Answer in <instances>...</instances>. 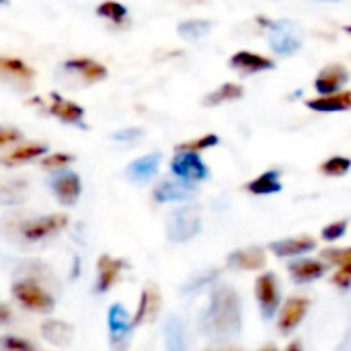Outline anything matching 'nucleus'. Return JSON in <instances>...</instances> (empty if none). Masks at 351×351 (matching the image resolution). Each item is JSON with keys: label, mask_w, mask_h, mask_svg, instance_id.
I'll return each instance as SVG.
<instances>
[{"label": "nucleus", "mask_w": 351, "mask_h": 351, "mask_svg": "<svg viewBox=\"0 0 351 351\" xmlns=\"http://www.w3.org/2000/svg\"><path fill=\"white\" fill-rule=\"evenodd\" d=\"M158 311H160V294L154 286H146L142 290V296H140V306H138V313L134 317V327L144 325V323H152L156 319Z\"/></svg>", "instance_id": "nucleus-18"}, {"label": "nucleus", "mask_w": 351, "mask_h": 351, "mask_svg": "<svg viewBox=\"0 0 351 351\" xmlns=\"http://www.w3.org/2000/svg\"><path fill=\"white\" fill-rule=\"evenodd\" d=\"M0 72L6 80H12L16 86H29V82L35 78V70L29 68L25 62L14 58H0Z\"/></svg>", "instance_id": "nucleus-20"}, {"label": "nucleus", "mask_w": 351, "mask_h": 351, "mask_svg": "<svg viewBox=\"0 0 351 351\" xmlns=\"http://www.w3.org/2000/svg\"><path fill=\"white\" fill-rule=\"evenodd\" d=\"M152 197L158 204H167V202H187V199H193L195 197V187H193V183H189V181H185L181 177L165 179V181H160L154 187Z\"/></svg>", "instance_id": "nucleus-10"}, {"label": "nucleus", "mask_w": 351, "mask_h": 351, "mask_svg": "<svg viewBox=\"0 0 351 351\" xmlns=\"http://www.w3.org/2000/svg\"><path fill=\"white\" fill-rule=\"evenodd\" d=\"M97 14L111 21V23H123L128 19V8L121 2L115 0H105L97 6Z\"/></svg>", "instance_id": "nucleus-30"}, {"label": "nucleus", "mask_w": 351, "mask_h": 351, "mask_svg": "<svg viewBox=\"0 0 351 351\" xmlns=\"http://www.w3.org/2000/svg\"><path fill=\"white\" fill-rule=\"evenodd\" d=\"M70 162H74V156L72 154L56 152V154H47L41 160V167L43 169H49V171H60V169H66V165H70Z\"/></svg>", "instance_id": "nucleus-33"}, {"label": "nucleus", "mask_w": 351, "mask_h": 351, "mask_svg": "<svg viewBox=\"0 0 351 351\" xmlns=\"http://www.w3.org/2000/svg\"><path fill=\"white\" fill-rule=\"evenodd\" d=\"M0 311H2V323H8V317H10V315H8V306H6V304H2V306H0Z\"/></svg>", "instance_id": "nucleus-41"}, {"label": "nucleus", "mask_w": 351, "mask_h": 351, "mask_svg": "<svg viewBox=\"0 0 351 351\" xmlns=\"http://www.w3.org/2000/svg\"><path fill=\"white\" fill-rule=\"evenodd\" d=\"M160 152H152V154H146L138 160H134L132 165H128L125 169V177L134 183H148L150 179L156 177L158 169H160Z\"/></svg>", "instance_id": "nucleus-14"}, {"label": "nucleus", "mask_w": 351, "mask_h": 351, "mask_svg": "<svg viewBox=\"0 0 351 351\" xmlns=\"http://www.w3.org/2000/svg\"><path fill=\"white\" fill-rule=\"evenodd\" d=\"M308 306H311V302L306 298H290L280 313V323H278L280 331L284 335H290L292 331H296V327L302 323Z\"/></svg>", "instance_id": "nucleus-15"}, {"label": "nucleus", "mask_w": 351, "mask_h": 351, "mask_svg": "<svg viewBox=\"0 0 351 351\" xmlns=\"http://www.w3.org/2000/svg\"><path fill=\"white\" fill-rule=\"evenodd\" d=\"M23 140V132L14 130V128H2L0 130V144L6 146L10 142H21Z\"/></svg>", "instance_id": "nucleus-40"}, {"label": "nucleus", "mask_w": 351, "mask_h": 351, "mask_svg": "<svg viewBox=\"0 0 351 351\" xmlns=\"http://www.w3.org/2000/svg\"><path fill=\"white\" fill-rule=\"evenodd\" d=\"M255 296H257V302H259L263 319L271 321L276 317L278 308H280V298H282L276 274H263V276L257 278V282H255Z\"/></svg>", "instance_id": "nucleus-7"}, {"label": "nucleus", "mask_w": 351, "mask_h": 351, "mask_svg": "<svg viewBox=\"0 0 351 351\" xmlns=\"http://www.w3.org/2000/svg\"><path fill=\"white\" fill-rule=\"evenodd\" d=\"M142 136H144V130H142V128H125V130H119V132H115L111 138H113V142L128 144V142H138Z\"/></svg>", "instance_id": "nucleus-36"}, {"label": "nucleus", "mask_w": 351, "mask_h": 351, "mask_svg": "<svg viewBox=\"0 0 351 351\" xmlns=\"http://www.w3.org/2000/svg\"><path fill=\"white\" fill-rule=\"evenodd\" d=\"M348 78H350V74L341 64H331L319 72V76L315 80V88L319 95H333L348 82Z\"/></svg>", "instance_id": "nucleus-16"}, {"label": "nucleus", "mask_w": 351, "mask_h": 351, "mask_svg": "<svg viewBox=\"0 0 351 351\" xmlns=\"http://www.w3.org/2000/svg\"><path fill=\"white\" fill-rule=\"evenodd\" d=\"M171 171L175 177H181L189 183H199L210 177V171L199 152L193 150H177V156L171 162Z\"/></svg>", "instance_id": "nucleus-6"}, {"label": "nucleus", "mask_w": 351, "mask_h": 351, "mask_svg": "<svg viewBox=\"0 0 351 351\" xmlns=\"http://www.w3.org/2000/svg\"><path fill=\"white\" fill-rule=\"evenodd\" d=\"M317 247V243L311 237H296V239H284V241H276L269 245V249L278 255V257H298L304 253H311Z\"/></svg>", "instance_id": "nucleus-22"}, {"label": "nucleus", "mask_w": 351, "mask_h": 351, "mask_svg": "<svg viewBox=\"0 0 351 351\" xmlns=\"http://www.w3.org/2000/svg\"><path fill=\"white\" fill-rule=\"evenodd\" d=\"M66 224H68V218L62 216V214L41 216V218L27 220V222L21 226V234H23L27 241H41V239H47V237L60 232Z\"/></svg>", "instance_id": "nucleus-9"}, {"label": "nucleus", "mask_w": 351, "mask_h": 351, "mask_svg": "<svg viewBox=\"0 0 351 351\" xmlns=\"http://www.w3.org/2000/svg\"><path fill=\"white\" fill-rule=\"evenodd\" d=\"M325 271H327V267L321 261H315V259H298V261H292L288 265V274L296 284L315 282V280L323 278Z\"/></svg>", "instance_id": "nucleus-19"}, {"label": "nucleus", "mask_w": 351, "mask_h": 351, "mask_svg": "<svg viewBox=\"0 0 351 351\" xmlns=\"http://www.w3.org/2000/svg\"><path fill=\"white\" fill-rule=\"evenodd\" d=\"M331 2H337V0H331Z\"/></svg>", "instance_id": "nucleus-43"}, {"label": "nucleus", "mask_w": 351, "mask_h": 351, "mask_svg": "<svg viewBox=\"0 0 351 351\" xmlns=\"http://www.w3.org/2000/svg\"><path fill=\"white\" fill-rule=\"evenodd\" d=\"M333 282H335V286H339V288H348V286H351V263H348V265H339V271L333 276Z\"/></svg>", "instance_id": "nucleus-39"}, {"label": "nucleus", "mask_w": 351, "mask_h": 351, "mask_svg": "<svg viewBox=\"0 0 351 351\" xmlns=\"http://www.w3.org/2000/svg\"><path fill=\"white\" fill-rule=\"evenodd\" d=\"M125 261L123 259H113L109 255H101L99 263H97V286L95 292L97 294H105L119 278V274L123 271Z\"/></svg>", "instance_id": "nucleus-12"}, {"label": "nucleus", "mask_w": 351, "mask_h": 351, "mask_svg": "<svg viewBox=\"0 0 351 351\" xmlns=\"http://www.w3.org/2000/svg\"><path fill=\"white\" fill-rule=\"evenodd\" d=\"M41 154H47V146L45 144H31V146H23L10 154H6L2 158V165L4 167H14V165H23V162H29Z\"/></svg>", "instance_id": "nucleus-29"}, {"label": "nucleus", "mask_w": 351, "mask_h": 351, "mask_svg": "<svg viewBox=\"0 0 351 351\" xmlns=\"http://www.w3.org/2000/svg\"><path fill=\"white\" fill-rule=\"evenodd\" d=\"M12 296L27 311H35V313H51L53 311V298H51V294L45 292L31 278L21 280V282H14L12 284Z\"/></svg>", "instance_id": "nucleus-5"}, {"label": "nucleus", "mask_w": 351, "mask_h": 351, "mask_svg": "<svg viewBox=\"0 0 351 351\" xmlns=\"http://www.w3.org/2000/svg\"><path fill=\"white\" fill-rule=\"evenodd\" d=\"M265 25L269 27V47L278 56H292L302 47V33L294 21H276Z\"/></svg>", "instance_id": "nucleus-4"}, {"label": "nucleus", "mask_w": 351, "mask_h": 351, "mask_svg": "<svg viewBox=\"0 0 351 351\" xmlns=\"http://www.w3.org/2000/svg\"><path fill=\"white\" fill-rule=\"evenodd\" d=\"M58 78L74 88L78 86H86V84H95L107 78V68L90 58H74V60H66L64 64H60L58 68Z\"/></svg>", "instance_id": "nucleus-2"}, {"label": "nucleus", "mask_w": 351, "mask_h": 351, "mask_svg": "<svg viewBox=\"0 0 351 351\" xmlns=\"http://www.w3.org/2000/svg\"><path fill=\"white\" fill-rule=\"evenodd\" d=\"M220 144V138L216 134H208L204 138H197L193 142H185V144H179L177 150H193V152H202V150H208L212 146Z\"/></svg>", "instance_id": "nucleus-32"}, {"label": "nucleus", "mask_w": 351, "mask_h": 351, "mask_svg": "<svg viewBox=\"0 0 351 351\" xmlns=\"http://www.w3.org/2000/svg\"><path fill=\"white\" fill-rule=\"evenodd\" d=\"M107 325H109L111 343L113 346H121L130 337L132 327H134V321H132L130 313L121 304H113L109 308V315H107Z\"/></svg>", "instance_id": "nucleus-11"}, {"label": "nucleus", "mask_w": 351, "mask_h": 351, "mask_svg": "<svg viewBox=\"0 0 351 351\" xmlns=\"http://www.w3.org/2000/svg\"><path fill=\"white\" fill-rule=\"evenodd\" d=\"M346 31H348V33H350V35H351V25H350V27H346Z\"/></svg>", "instance_id": "nucleus-42"}, {"label": "nucleus", "mask_w": 351, "mask_h": 351, "mask_svg": "<svg viewBox=\"0 0 351 351\" xmlns=\"http://www.w3.org/2000/svg\"><path fill=\"white\" fill-rule=\"evenodd\" d=\"M323 259H327L331 263H337V265H348V263H351V247L350 249H331V251H325L323 253Z\"/></svg>", "instance_id": "nucleus-37"}, {"label": "nucleus", "mask_w": 351, "mask_h": 351, "mask_svg": "<svg viewBox=\"0 0 351 351\" xmlns=\"http://www.w3.org/2000/svg\"><path fill=\"white\" fill-rule=\"evenodd\" d=\"M351 169V158L346 156H333L321 165V173L327 177H341Z\"/></svg>", "instance_id": "nucleus-31"}, {"label": "nucleus", "mask_w": 351, "mask_h": 351, "mask_svg": "<svg viewBox=\"0 0 351 351\" xmlns=\"http://www.w3.org/2000/svg\"><path fill=\"white\" fill-rule=\"evenodd\" d=\"M2 348L4 350H8V351H14V350H19V351H33L35 350V346L33 343H29V341H25V339H19V337H4L2 341Z\"/></svg>", "instance_id": "nucleus-38"}, {"label": "nucleus", "mask_w": 351, "mask_h": 351, "mask_svg": "<svg viewBox=\"0 0 351 351\" xmlns=\"http://www.w3.org/2000/svg\"><path fill=\"white\" fill-rule=\"evenodd\" d=\"M243 329L241 296L230 286H216L210 294L208 306L199 315V331L214 343L237 339Z\"/></svg>", "instance_id": "nucleus-1"}, {"label": "nucleus", "mask_w": 351, "mask_h": 351, "mask_svg": "<svg viewBox=\"0 0 351 351\" xmlns=\"http://www.w3.org/2000/svg\"><path fill=\"white\" fill-rule=\"evenodd\" d=\"M228 265L234 269H261L265 265V251L261 247H249V249H239L228 255Z\"/></svg>", "instance_id": "nucleus-21"}, {"label": "nucleus", "mask_w": 351, "mask_h": 351, "mask_svg": "<svg viewBox=\"0 0 351 351\" xmlns=\"http://www.w3.org/2000/svg\"><path fill=\"white\" fill-rule=\"evenodd\" d=\"M230 66L241 72V74H257V72H267V70H274L276 68V62L265 58V56H259L255 51H237L232 58H230Z\"/></svg>", "instance_id": "nucleus-13"}, {"label": "nucleus", "mask_w": 351, "mask_h": 351, "mask_svg": "<svg viewBox=\"0 0 351 351\" xmlns=\"http://www.w3.org/2000/svg\"><path fill=\"white\" fill-rule=\"evenodd\" d=\"M313 111L321 113H333V111H350L351 93H333V95H321L319 99H313L306 103Z\"/></svg>", "instance_id": "nucleus-24"}, {"label": "nucleus", "mask_w": 351, "mask_h": 351, "mask_svg": "<svg viewBox=\"0 0 351 351\" xmlns=\"http://www.w3.org/2000/svg\"><path fill=\"white\" fill-rule=\"evenodd\" d=\"M214 23L212 21H204V19H189V21H183L179 23L177 27V33L187 39V41H197L202 37H206L210 31H212Z\"/></svg>", "instance_id": "nucleus-28"}, {"label": "nucleus", "mask_w": 351, "mask_h": 351, "mask_svg": "<svg viewBox=\"0 0 351 351\" xmlns=\"http://www.w3.org/2000/svg\"><path fill=\"white\" fill-rule=\"evenodd\" d=\"M348 226H350L348 218L346 220H337V222H333V224L323 228V239L325 241H337V239H341L348 232Z\"/></svg>", "instance_id": "nucleus-34"}, {"label": "nucleus", "mask_w": 351, "mask_h": 351, "mask_svg": "<svg viewBox=\"0 0 351 351\" xmlns=\"http://www.w3.org/2000/svg\"><path fill=\"white\" fill-rule=\"evenodd\" d=\"M247 189L253 193V195H271V193H278L282 191V181H280V171L271 169V171H265L263 175H259L257 179H253Z\"/></svg>", "instance_id": "nucleus-25"}, {"label": "nucleus", "mask_w": 351, "mask_h": 351, "mask_svg": "<svg viewBox=\"0 0 351 351\" xmlns=\"http://www.w3.org/2000/svg\"><path fill=\"white\" fill-rule=\"evenodd\" d=\"M49 113L53 117H58L64 123H72V125H84V109L64 97H60L58 93H51V105H49Z\"/></svg>", "instance_id": "nucleus-17"}, {"label": "nucleus", "mask_w": 351, "mask_h": 351, "mask_svg": "<svg viewBox=\"0 0 351 351\" xmlns=\"http://www.w3.org/2000/svg\"><path fill=\"white\" fill-rule=\"evenodd\" d=\"M165 343L171 351H185V348H187L183 323L175 315H171L167 325H165Z\"/></svg>", "instance_id": "nucleus-27"}, {"label": "nucleus", "mask_w": 351, "mask_h": 351, "mask_svg": "<svg viewBox=\"0 0 351 351\" xmlns=\"http://www.w3.org/2000/svg\"><path fill=\"white\" fill-rule=\"evenodd\" d=\"M216 278H218V271H206V274L197 276L195 280L187 282V284H185V288H183V294H193L195 290H199V288H204V286L212 284Z\"/></svg>", "instance_id": "nucleus-35"}, {"label": "nucleus", "mask_w": 351, "mask_h": 351, "mask_svg": "<svg viewBox=\"0 0 351 351\" xmlns=\"http://www.w3.org/2000/svg\"><path fill=\"white\" fill-rule=\"evenodd\" d=\"M202 230L199 206L189 204L175 208L167 218V237L171 243H187Z\"/></svg>", "instance_id": "nucleus-3"}, {"label": "nucleus", "mask_w": 351, "mask_h": 351, "mask_svg": "<svg viewBox=\"0 0 351 351\" xmlns=\"http://www.w3.org/2000/svg\"><path fill=\"white\" fill-rule=\"evenodd\" d=\"M243 86L241 84H234V82H226V84H220L218 88H214L212 93H208L204 97V105L206 107H216L220 103H226V101H237L243 97Z\"/></svg>", "instance_id": "nucleus-26"}, {"label": "nucleus", "mask_w": 351, "mask_h": 351, "mask_svg": "<svg viewBox=\"0 0 351 351\" xmlns=\"http://www.w3.org/2000/svg\"><path fill=\"white\" fill-rule=\"evenodd\" d=\"M49 187H51L53 195L58 197V202L64 204V206H74L78 202L80 193H82L80 177L74 171H68V169L53 171V175L49 179Z\"/></svg>", "instance_id": "nucleus-8"}, {"label": "nucleus", "mask_w": 351, "mask_h": 351, "mask_svg": "<svg viewBox=\"0 0 351 351\" xmlns=\"http://www.w3.org/2000/svg\"><path fill=\"white\" fill-rule=\"evenodd\" d=\"M41 335L43 339H47L49 343L58 346V348H64V346H70L72 339H74V327L64 323V321H56V319H49L41 325Z\"/></svg>", "instance_id": "nucleus-23"}]
</instances>
